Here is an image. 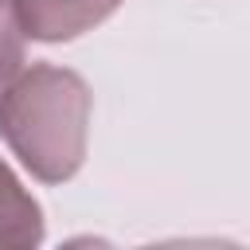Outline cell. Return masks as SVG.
Returning <instances> with one entry per match:
<instances>
[{
  "label": "cell",
  "instance_id": "obj_1",
  "mask_svg": "<svg viewBox=\"0 0 250 250\" xmlns=\"http://www.w3.org/2000/svg\"><path fill=\"white\" fill-rule=\"evenodd\" d=\"M90 109L94 94L82 74L35 62L0 94V137L35 180L62 184L86 160Z\"/></svg>",
  "mask_w": 250,
  "mask_h": 250
},
{
  "label": "cell",
  "instance_id": "obj_2",
  "mask_svg": "<svg viewBox=\"0 0 250 250\" xmlns=\"http://www.w3.org/2000/svg\"><path fill=\"white\" fill-rule=\"evenodd\" d=\"M23 31L39 43H66L109 20L121 0H12Z\"/></svg>",
  "mask_w": 250,
  "mask_h": 250
},
{
  "label": "cell",
  "instance_id": "obj_3",
  "mask_svg": "<svg viewBox=\"0 0 250 250\" xmlns=\"http://www.w3.org/2000/svg\"><path fill=\"white\" fill-rule=\"evenodd\" d=\"M43 242V211L20 176L0 160V250H31Z\"/></svg>",
  "mask_w": 250,
  "mask_h": 250
},
{
  "label": "cell",
  "instance_id": "obj_4",
  "mask_svg": "<svg viewBox=\"0 0 250 250\" xmlns=\"http://www.w3.org/2000/svg\"><path fill=\"white\" fill-rule=\"evenodd\" d=\"M23 23L12 0H0V86H8L23 70Z\"/></svg>",
  "mask_w": 250,
  "mask_h": 250
}]
</instances>
